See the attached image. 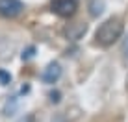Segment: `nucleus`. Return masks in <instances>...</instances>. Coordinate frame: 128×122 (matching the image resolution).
<instances>
[{
  "label": "nucleus",
  "mask_w": 128,
  "mask_h": 122,
  "mask_svg": "<svg viewBox=\"0 0 128 122\" xmlns=\"http://www.w3.org/2000/svg\"><path fill=\"white\" fill-rule=\"evenodd\" d=\"M122 30H124L122 20L112 17V19H108L106 22H102L98 26V30H96V33H95V39H96V43H98L100 46H110L122 35Z\"/></svg>",
  "instance_id": "obj_1"
},
{
  "label": "nucleus",
  "mask_w": 128,
  "mask_h": 122,
  "mask_svg": "<svg viewBox=\"0 0 128 122\" xmlns=\"http://www.w3.org/2000/svg\"><path fill=\"white\" fill-rule=\"evenodd\" d=\"M24 9L20 0H0V15L6 19H13V17L20 15Z\"/></svg>",
  "instance_id": "obj_3"
},
{
  "label": "nucleus",
  "mask_w": 128,
  "mask_h": 122,
  "mask_svg": "<svg viewBox=\"0 0 128 122\" xmlns=\"http://www.w3.org/2000/svg\"><path fill=\"white\" fill-rule=\"evenodd\" d=\"M50 96H52V102H60V93H56V94L52 93Z\"/></svg>",
  "instance_id": "obj_8"
},
{
  "label": "nucleus",
  "mask_w": 128,
  "mask_h": 122,
  "mask_svg": "<svg viewBox=\"0 0 128 122\" xmlns=\"http://www.w3.org/2000/svg\"><path fill=\"white\" fill-rule=\"evenodd\" d=\"M121 50H122V56L128 59V35L124 37V41H122V48H121Z\"/></svg>",
  "instance_id": "obj_7"
},
{
  "label": "nucleus",
  "mask_w": 128,
  "mask_h": 122,
  "mask_svg": "<svg viewBox=\"0 0 128 122\" xmlns=\"http://www.w3.org/2000/svg\"><path fill=\"white\" fill-rule=\"evenodd\" d=\"M32 52H34V48H28V50H26V54H22V58H30Z\"/></svg>",
  "instance_id": "obj_9"
},
{
  "label": "nucleus",
  "mask_w": 128,
  "mask_h": 122,
  "mask_svg": "<svg viewBox=\"0 0 128 122\" xmlns=\"http://www.w3.org/2000/svg\"><path fill=\"white\" fill-rule=\"evenodd\" d=\"M10 80H11V76H10V74H6L4 70H0V81H2L4 85H6V83H10Z\"/></svg>",
  "instance_id": "obj_6"
},
{
  "label": "nucleus",
  "mask_w": 128,
  "mask_h": 122,
  "mask_svg": "<svg viewBox=\"0 0 128 122\" xmlns=\"http://www.w3.org/2000/svg\"><path fill=\"white\" fill-rule=\"evenodd\" d=\"M50 7H52V11H54L56 15L67 19V17H72L74 13H76L78 2H76V0H54Z\"/></svg>",
  "instance_id": "obj_2"
},
{
  "label": "nucleus",
  "mask_w": 128,
  "mask_h": 122,
  "mask_svg": "<svg viewBox=\"0 0 128 122\" xmlns=\"http://www.w3.org/2000/svg\"><path fill=\"white\" fill-rule=\"evenodd\" d=\"M126 85H128V78H126Z\"/></svg>",
  "instance_id": "obj_10"
},
{
  "label": "nucleus",
  "mask_w": 128,
  "mask_h": 122,
  "mask_svg": "<svg viewBox=\"0 0 128 122\" xmlns=\"http://www.w3.org/2000/svg\"><path fill=\"white\" fill-rule=\"evenodd\" d=\"M60 76H61V67H60V63H50L48 67L43 70V81L45 83H56V81L60 80Z\"/></svg>",
  "instance_id": "obj_4"
},
{
  "label": "nucleus",
  "mask_w": 128,
  "mask_h": 122,
  "mask_svg": "<svg viewBox=\"0 0 128 122\" xmlns=\"http://www.w3.org/2000/svg\"><path fill=\"white\" fill-rule=\"evenodd\" d=\"M86 30H87L86 24H74V26H70V28H67V35L70 39H78L82 33H86Z\"/></svg>",
  "instance_id": "obj_5"
}]
</instances>
